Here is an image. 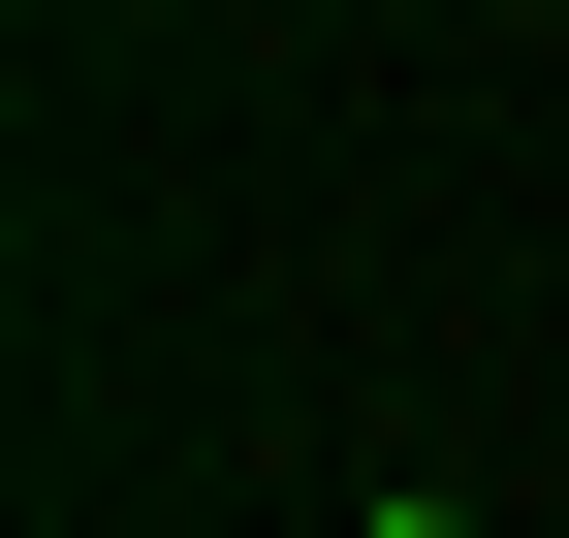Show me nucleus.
I'll return each instance as SVG.
<instances>
[{
	"mask_svg": "<svg viewBox=\"0 0 569 538\" xmlns=\"http://www.w3.org/2000/svg\"><path fill=\"white\" fill-rule=\"evenodd\" d=\"M348 538H475V507H443V476H380V507H348Z\"/></svg>",
	"mask_w": 569,
	"mask_h": 538,
	"instance_id": "1",
	"label": "nucleus"
}]
</instances>
